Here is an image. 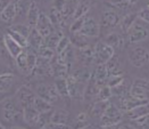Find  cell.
I'll list each match as a JSON object with an SVG mask.
<instances>
[{
  "instance_id": "1",
  "label": "cell",
  "mask_w": 149,
  "mask_h": 129,
  "mask_svg": "<svg viewBox=\"0 0 149 129\" xmlns=\"http://www.w3.org/2000/svg\"><path fill=\"white\" fill-rule=\"evenodd\" d=\"M1 112L0 116L2 118V123L13 128H25L26 123L23 120V106L18 102L16 96L13 94L8 98L1 102Z\"/></svg>"
},
{
  "instance_id": "2",
  "label": "cell",
  "mask_w": 149,
  "mask_h": 129,
  "mask_svg": "<svg viewBox=\"0 0 149 129\" xmlns=\"http://www.w3.org/2000/svg\"><path fill=\"white\" fill-rule=\"evenodd\" d=\"M38 60V54L31 47H25L22 53L14 60L15 66L18 72L23 76H30L36 67Z\"/></svg>"
},
{
  "instance_id": "3",
  "label": "cell",
  "mask_w": 149,
  "mask_h": 129,
  "mask_svg": "<svg viewBox=\"0 0 149 129\" xmlns=\"http://www.w3.org/2000/svg\"><path fill=\"white\" fill-rule=\"evenodd\" d=\"M123 111L118 106L109 103L99 118V126L101 128H116L123 121Z\"/></svg>"
},
{
  "instance_id": "4",
  "label": "cell",
  "mask_w": 149,
  "mask_h": 129,
  "mask_svg": "<svg viewBox=\"0 0 149 129\" xmlns=\"http://www.w3.org/2000/svg\"><path fill=\"white\" fill-rule=\"evenodd\" d=\"M125 34H126L127 42L132 45L147 40L149 38V29L147 26V23L137 17L136 21L132 23V25L125 32Z\"/></svg>"
},
{
  "instance_id": "5",
  "label": "cell",
  "mask_w": 149,
  "mask_h": 129,
  "mask_svg": "<svg viewBox=\"0 0 149 129\" xmlns=\"http://www.w3.org/2000/svg\"><path fill=\"white\" fill-rule=\"evenodd\" d=\"M129 62L134 67L141 69L149 64V50L146 47L136 46L129 49L127 52Z\"/></svg>"
},
{
  "instance_id": "6",
  "label": "cell",
  "mask_w": 149,
  "mask_h": 129,
  "mask_svg": "<svg viewBox=\"0 0 149 129\" xmlns=\"http://www.w3.org/2000/svg\"><path fill=\"white\" fill-rule=\"evenodd\" d=\"M33 91L36 95L48 101L49 103H56L59 100V94L55 87V83H47V82H37L33 86Z\"/></svg>"
},
{
  "instance_id": "7",
  "label": "cell",
  "mask_w": 149,
  "mask_h": 129,
  "mask_svg": "<svg viewBox=\"0 0 149 129\" xmlns=\"http://www.w3.org/2000/svg\"><path fill=\"white\" fill-rule=\"evenodd\" d=\"M121 21V15L116 12V9L109 6V7H105L102 9L101 13V18H100V32L102 30L105 31H109L113 30L115 26L118 25Z\"/></svg>"
},
{
  "instance_id": "8",
  "label": "cell",
  "mask_w": 149,
  "mask_h": 129,
  "mask_svg": "<svg viewBox=\"0 0 149 129\" xmlns=\"http://www.w3.org/2000/svg\"><path fill=\"white\" fill-rule=\"evenodd\" d=\"M115 50L109 45H107L104 40L98 41L93 47V63L97 64H106L113 56Z\"/></svg>"
},
{
  "instance_id": "9",
  "label": "cell",
  "mask_w": 149,
  "mask_h": 129,
  "mask_svg": "<svg viewBox=\"0 0 149 129\" xmlns=\"http://www.w3.org/2000/svg\"><path fill=\"white\" fill-rule=\"evenodd\" d=\"M81 34L86 36L87 38H97L100 34V24L99 22L91 15H84L82 26L79 31Z\"/></svg>"
},
{
  "instance_id": "10",
  "label": "cell",
  "mask_w": 149,
  "mask_h": 129,
  "mask_svg": "<svg viewBox=\"0 0 149 129\" xmlns=\"http://www.w3.org/2000/svg\"><path fill=\"white\" fill-rule=\"evenodd\" d=\"M19 86L21 85H18V77L14 72H0V91L13 95V90L16 91Z\"/></svg>"
},
{
  "instance_id": "11",
  "label": "cell",
  "mask_w": 149,
  "mask_h": 129,
  "mask_svg": "<svg viewBox=\"0 0 149 129\" xmlns=\"http://www.w3.org/2000/svg\"><path fill=\"white\" fill-rule=\"evenodd\" d=\"M129 94L139 100H147L149 101V80L137 79L133 81L132 86L129 89Z\"/></svg>"
},
{
  "instance_id": "12",
  "label": "cell",
  "mask_w": 149,
  "mask_h": 129,
  "mask_svg": "<svg viewBox=\"0 0 149 129\" xmlns=\"http://www.w3.org/2000/svg\"><path fill=\"white\" fill-rule=\"evenodd\" d=\"M66 80H67V88H68V97L73 100H80V98L83 100L86 83L77 81L71 74L66 77Z\"/></svg>"
},
{
  "instance_id": "13",
  "label": "cell",
  "mask_w": 149,
  "mask_h": 129,
  "mask_svg": "<svg viewBox=\"0 0 149 129\" xmlns=\"http://www.w3.org/2000/svg\"><path fill=\"white\" fill-rule=\"evenodd\" d=\"M14 95L16 96V98L18 100V102L21 103L22 106L33 105V101L37 96L33 89L29 87L27 85H21L14 93Z\"/></svg>"
},
{
  "instance_id": "14",
  "label": "cell",
  "mask_w": 149,
  "mask_h": 129,
  "mask_svg": "<svg viewBox=\"0 0 149 129\" xmlns=\"http://www.w3.org/2000/svg\"><path fill=\"white\" fill-rule=\"evenodd\" d=\"M2 42L5 46L6 52L8 53V55L12 57V60H15L21 53L24 49L16 40L14 38H12L7 32L5 34H2Z\"/></svg>"
},
{
  "instance_id": "15",
  "label": "cell",
  "mask_w": 149,
  "mask_h": 129,
  "mask_svg": "<svg viewBox=\"0 0 149 129\" xmlns=\"http://www.w3.org/2000/svg\"><path fill=\"white\" fill-rule=\"evenodd\" d=\"M38 30V32L45 38L47 36H49L52 31H55V26L52 25L51 21H50L49 16L47 14H45L43 12H40V15H39V18L37 21V24L34 26Z\"/></svg>"
},
{
  "instance_id": "16",
  "label": "cell",
  "mask_w": 149,
  "mask_h": 129,
  "mask_svg": "<svg viewBox=\"0 0 149 129\" xmlns=\"http://www.w3.org/2000/svg\"><path fill=\"white\" fill-rule=\"evenodd\" d=\"M104 41L107 45H109L115 52L123 49V47L125 45L124 37L118 32H109V33H107L106 37L104 38Z\"/></svg>"
},
{
  "instance_id": "17",
  "label": "cell",
  "mask_w": 149,
  "mask_h": 129,
  "mask_svg": "<svg viewBox=\"0 0 149 129\" xmlns=\"http://www.w3.org/2000/svg\"><path fill=\"white\" fill-rule=\"evenodd\" d=\"M124 114L130 121H133V120L140 119V118H142V116H148L149 114V102H146V103L134 106L133 109H131V110H129V111L124 112Z\"/></svg>"
},
{
  "instance_id": "18",
  "label": "cell",
  "mask_w": 149,
  "mask_h": 129,
  "mask_svg": "<svg viewBox=\"0 0 149 129\" xmlns=\"http://www.w3.org/2000/svg\"><path fill=\"white\" fill-rule=\"evenodd\" d=\"M17 14H16V7L14 4V0L10 1L1 12H0V21L6 24H12L16 20Z\"/></svg>"
},
{
  "instance_id": "19",
  "label": "cell",
  "mask_w": 149,
  "mask_h": 129,
  "mask_svg": "<svg viewBox=\"0 0 149 129\" xmlns=\"http://www.w3.org/2000/svg\"><path fill=\"white\" fill-rule=\"evenodd\" d=\"M39 112L33 105H26L23 106V120L26 123V126L36 127V123L39 118Z\"/></svg>"
},
{
  "instance_id": "20",
  "label": "cell",
  "mask_w": 149,
  "mask_h": 129,
  "mask_svg": "<svg viewBox=\"0 0 149 129\" xmlns=\"http://www.w3.org/2000/svg\"><path fill=\"white\" fill-rule=\"evenodd\" d=\"M91 77L95 79V81L99 85L100 87L102 85H106V81L108 79V71L106 64H97L95 70L91 73Z\"/></svg>"
},
{
  "instance_id": "21",
  "label": "cell",
  "mask_w": 149,
  "mask_h": 129,
  "mask_svg": "<svg viewBox=\"0 0 149 129\" xmlns=\"http://www.w3.org/2000/svg\"><path fill=\"white\" fill-rule=\"evenodd\" d=\"M40 12H41V11H40L39 6L37 5V2L32 0V1H31V5H30V7H29V11H27V13H26V16H25L26 23L31 26V27H34V26H36L38 18H39V15H40Z\"/></svg>"
},
{
  "instance_id": "22",
  "label": "cell",
  "mask_w": 149,
  "mask_h": 129,
  "mask_svg": "<svg viewBox=\"0 0 149 129\" xmlns=\"http://www.w3.org/2000/svg\"><path fill=\"white\" fill-rule=\"evenodd\" d=\"M43 45V37L38 32L36 27H32L29 37H27V47H31L37 52L40 48V46Z\"/></svg>"
},
{
  "instance_id": "23",
  "label": "cell",
  "mask_w": 149,
  "mask_h": 129,
  "mask_svg": "<svg viewBox=\"0 0 149 129\" xmlns=\"http://www.w3.org/2000/svg\"><path fill=\"white\" fill-rule=\"evenodd\" d=\"M91 73H92V71L90 70V67H89L88 65H83V66H81V67H77L75 71H73V72L70 73V74L73 78H75L77 81H80V82L87 85V82L89 81L90 77H91Z\"/></svg>"
},
{
  "instance_id": "24",
  "label": "cell",
  "mask_w": 149,
  "mask_h": 129,
  "mask_svg": "<svg viewBox=\"0 0 149 129\" xmlns=\"http://www.w3.org/2000/svg\"><path fill=\"white\" fill-rule=\"evenodd\" d=\"M77 57L84 65L93 63V48L90 46H86L82 48H77Z\"/></svg>"
},
{
  "instance_id": "25",
  "label": "cell",
  "mask_w": 149,
  "mask_h": 129,
  "mask_svg": "<svg viewBox=\"0 0 149 129\" xmlns=\"http://www.w3.org/2000/svg\"><path fill=\"white\" fill-rule=\"evenodd\" d=\"M108 104H109V101H95V103L92 104V106L90 107L89 116L99 119L100 116H102V113L106 110Z\"/></svg>"
},
{
  "instance_id": "26",
  "label": "cell",
  "mask_w": 149,
  "mask_h": 129,
  "mask_svg": "<svg viewBox=\"0 0 149 129\" xmlns=\"http://www.w3.org/2000/svg\"><path fill=\"white\" fill-rule=\"evenodd\" d=\"M91 9V2L90 0H79L77 1V5H76V8L73 14V20L76 18H80V17H83L84 15H87Z\"/></svg>"
},
{
  "instance_id": "27",
  "label": "cell",
  "mask_w": 149,
  "mask_h": 129,
  "mask_svg": "<svg viewBox=\"0 0 149 129\" xmlns=\"http://www.w3.org/2000/svg\"><path fill=\"white\" fill-rule=\"evenodd\" d=\"M68 116H70V113H68L66 110H64V109H58V110L52 111L50 122L58 123V125H67Z\"/></svg>"
},
{
  "instance_id": "28",
  "label": "cell",
  "mask_w": 149,
  "mask_h": 129,
  "mask_svg": "<svg viewBox=\"0 0 149 129\" xmlns=\"http://www.w3.org/2000/svg\"><path fill=\"white\" fill-rule=\"evenodd\" d=\"M136 18H137V13H129L124 15L123 17H121V21H120V23L117 25L120 26L121 32L125 34V32L129 30L130 26L132 25V23L136 21Z\"/></svg>"
},
{
  "instance_id": "29",
  "label": "cell",
  "mask_w": 149,
  "mask_h": 129,
  "mask_svg": "<svg viewBox=\"0 0 149 129\" xmlns=\"http://www.w3.org/2000/svg\"><path fill=\"white\" fill-rule=\"evenodd\" d=\"M138 0H108V4L113 6L114 8H117L120 11H126L132 8Z\"/></svg>"
},
{
  "instance_id": "30",
  "label": "cell",
  "mask_w": 149,
  "mask_h": 129,
  "mask_svg": "<svg viewBox=\"0 0 149 129\" xmlns=\"http://www.w3.org/2000/svg\"><path fill=\"white\" fill-rule=\"evenodd\" d=\"M86 36L81 34L80 32H73L72 36L70 37V40H71V43L72 46H74L76 48H82V47H86V46H89V41Z\"/></svg>"
},
{
  "instance_id": "31",
  "label": "cell",
  "mask_w": 149,
  "mask_h": 129,
  "mask_svg": "<svg viewBox=\"0 0 149 129\" xmlns=\"http://www.w3.org/2000/svg\"><path fill=\"white\" fill-rule=\"evenodd\" d=\"M55 87L58 91L59 96L61 97H68V88H67V80L66 78L64 77H56V80H55Z\"/></svg>"
},
{
  "instance_id": "32",
  "label": "cell",
  "mask_w": 149,
  "mask_h": 129,
  "mask_svg": "<svg viewBox=\"0 0 149 129\" xmlns=\"http://www.w3.org/2000/svg\"><path fill=\"white\" fill-rule=\"evenodd\" d=\"M33 106L37 109V111L39 113H42V112H47V111H50L52 110V104L49 103L48 101L39 97V96H36L34 101H33Z\"/></svg>"
},
{
  "instance_id": "33",
  "label": "cell",
  "mask_w": 149,
  "mask_h": 129,
  "mask_svg": "<svg viewBox=\"0 0 149 129\" xmlns=\"http://www.w3.org/2000/svg\"><path fill=\"white\" fill-rule=\"evenodd\" d=\"M112 88L108 85H102L96 95L95 101H109L112 98Z\"/></svg>"
},
{
  "instance_id": "34",
  "label": "cell",
  "mask_w": 149,
  "mask_h": 129,
  "mask_svg": "<svg viewBox=\"0 0 149 129\" xmlns=\"http://www.w3.org/2000/svg\"><path fill=\"white\" fill-rule=\"evenodd\" d=\"M37 54L39 57H42V58H46V60H51L56 55V52H55L54 48L48 47V46H46L43 43L42 46H40V48L37 50Z\"/></svg>"
},
{
  "instance_id": "35",
  "label": "cell",
  "mask_w": 149,
  "mask_h": 129,
  "mask_svg": "<svg viewBox=\"0 0 149 129\" xmlns=\"http://www.w3.org/2000/svg\"><path fill=\"white\" fill-rule=\"evenodd\" d=\"M52 111L54 110H50V111H47V112H42L39 114V118H38V121L36 123V127L37 128H45L51 120V114H52Z\"/></svg>"
},
{
  "instance_id": "36",
  "label": "cell",
  "mask_w": 149,
  "mask_h": 129,
  "mask_svg": "<svg viewBox=\"0 0 149 129\" xmlns=\"http://www.w3.org/2000/svg\"><path fill=\"white\" fill-rule=\"evenodd\" d=\"M9 29H12L14 31H16L17 33L24 36L25 38L29 37V34H30V32L32 30V27L29 25L27 23H23V24H12V25L9 26Z\"/></svg>"
},
{
  "instance_id": "37",
  "label": "cell",
  "mask_w": 149,
  "mask_h": 129,
  "mask_svg": "<svg viewBox=\"0 0 149 129\" xmlns=\"http://www.w3.org/2000/svg\"><path fill=\"white\" fill-rule=\"evenodd\" d=\"M71 45V40H70V37H67V36H64L63 34L61 39L58 40V42H57V45H56V47H55V52H56V55H58V54H61L63 53L68 46Z\"/></svg>"
},
{
  "instance_id": "38",
  "label": "cell",
  "mask_w": 149,
  "mask_h": 129,
  "mask_svg": "<svg viewBox=\"0 0 149 129\" xmlns=\"http://www.w3.org/2000/svg\"><path fill=\"white\" fill-rule=\"evenodd\" d=\"M12 38H14L23 48H25V47H27V38H25L24 36H22V34H19V33H17L16 31H14V30H12V29H7V31H6Z\"/></svg>"
},
{
  "instance_id": "39",
  "label": "cell",
  "mask_w": 149,
  "mask_h": 129,
  "mask_svg": "<svg viewBox=\"0 0 149 129\" xmlns=\"http://www.w3.org/2000/svg\"><path fill=\"white\" fill-rule=\"evenodd\" d=\"M137 17L140 18L141 21L146 22L147 24H149V7H145V8H141L139 12L137 13Z\"/></svg>"
},
{
  "instance_id": "40",
  "label": "cell",
  "mask_w": 149,
  "mask_h": 129,
  "mask_svg": "<svg viewBox=\"0 0 149 129\" xmlns=\"http://www.w3.org/2000/svg\"><path fill=\"white\" fill-rule=\"evenodd\" d=\"M7 57H10V56L8 55V53L6 52L5 46H3V42H2V36H0V60H6Z\"/></svg>"
},
{
  "instance_id": "41",
  "label": "cell",
  "mask_w": 149,
  "mask_h": 129,
  "mask_svg": "<svg viewBox=\"0 0 149 129\" xmlns=\"http://www.w3.org/2000/svg\"><path fill=\"white\" fill-rule=\"evenodd\" d=\"M10 1H13V0H0V12H1Z\"/></svg>"
},
{
  "instance_id": "42",
  "label": "cell",
  "mask_w": 149,
  "mask_h": 129,
  "mask_svg": "<svg viewBox=\"0 0 149 129\" xmlns=\"http://www.w3.org/2000/svg\"><path fill=\"white\" fill-rule=\"evenodd\" d=\"M0 128H6V126H5V125H3L1 121H0Z\"/></svg>"
},
{
  "instance_id": "43",
  "label": "cell",
  "mask_w": 149,
  "mask_h": 129,
  "mask_svg": "<svg viewBox=\"0 0 149 129\" xmlns=\"http://www.w3.org/2000/svg\"><path fill=\"white\" fill-rule=\"evenodd\" d=\"M148 7H149V2H148Z\"/></svg>"
}]
</instances>
